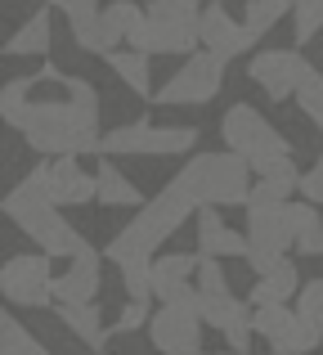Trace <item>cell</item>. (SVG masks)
<instances>
[{
  "label": "cell",
  "mask_w": 323,
  "mask_h": 355,
  "mask_svg": "<svg viewBox=\"0 0 323 355\" xmlns=\"http://www.w3.org/2000/svg\"><path fill=\"white\" fill-rule=\"evenodd\" d=\"M0 117L27 139L41 157H81L99 153V90L90 81L59 68H41L32 77H14L0 90Z\"/></svg>",
  "instance_id": "1"
},
{
  "label": "cell",
  "mask_w": 323,
  "mask_h": 355,
  "mask_svg": "<svg viewBox=\"0 0 323 355\" xmlns=\"http://www.w3.org/2000/svg\"><path fill=\"white\" fill-rule=\"evenodd\" d=\"M5 216L50 261H77V257H86V252H95L90 239L81 234L72 220L59 216V202H54V193H50V157H45L41 166H32V171L5 193Z\"/></svg>",
  "instance_id": "2"
},
{
  "label": "cell",
  "mask_w": 323,
  "mask_h": 355,
  "mask_svg": "<svg viewBox=\"0 0 323 355\" xmlns=\"http://www.w3.org/2000/svg\"><path fill=\"white\" fill-rule=\"evenodd\" d=\"M193 211H202V207L189 198V189H184V184H175V175H171V180L162 184V193H153V198L135 211V220H126L122 234H113V243L104 248V257L113 261L117 270H126V266H149V261H158L153 252L162 248V239H171L175 230L193 216Z\"/></svg>",
  "instance_id": "3"
},
{
  "label": "cell",
  "mask_w": 323,
  "mask_h": 355,
  "mask_svg": "<svg viewBox=\"0 0 323 355\" xmlns=\"http://www.w3.org/2000/svg\"><path fill=\"white\" fill-rule=\"evenodd\" d=\"M252 175H256L252 162L220 148V153H193L175 171V184H184L198 207H247L252 189H256Z\"/></svg>",
  "instance_id": "4"
},
{
  "label": "cell",
  "mask_w": 323,
  "mask_h": 355,
  "mask_svg": "<svg viewBox=\"0 0 323 355\" xmlns=\"http://www.w3.org/2000/svg\"><path fill=\"white\" fill-rule=\"evenodd\" d=\"M220 139H225L229 153H238L243 162H252L256 175H265L274 162L292 157V139L279 126H270V117L256 113L252 104H234L220 117Z\"/></svg>",
  "instance_id": "5"
},
{
  "label": "cell",
  "mask_w": 323,
  "mask_h": 355,
  "mask_svg": "<svg viewBox=\"0 0 323 355\" xmlns=\"http://www.w3.org/2000/svg\"><path fill=\"white\" fill-rule=\"evenodd\" d=\"M198 18L202 9L193 0H153L144 5V23L131 36V50L140 54H193L202 50L198 41Z\"/></svg>",
  "instance_id": "6"
},
{
  "label": "cell",
  "mask_w": 323,
  "mask_h": 355,
  "mask_svg": "<svg viewBox=\"0 0 323 355\" xmlns=\"http://www.w3.org/2000/svg\"><path fill=\"white\" fill-rule=\"evenodd\" d=\"M198 139H202L198 126H158V121L140 117L104 130L99 157H184L198 148Z\"/></svg>",
  "instance_id": "7"
},
{
  "label": "cell",
  "mask_w": 323,
  "mask_h": 355,
  "mask_svg": "<svg viewBox=\"0 0 323 355\" xmlns=\"http://www.w3.org/2000/svg\"><path fill=\"white\" fill-rule=\"evenodd\" d=\"M288 248H297L292 202H247V266L252 275H270Z\"/></svg>",
  "instance_id": "8"
},
{
  "label": "cell",
  "mask_w": 323,
  "mask_h": 355,
  "mask_svg": "<svg viewBox=\"0 0 323 355\" xmlns=\"http://www.w3.org/2000/svg\"><path fill=\"white\" fill-rule=\"evenodd\" d=\"M225 90V59L211 50H193L180 68L158 86V104L162 108H202Z\"/></svg>",
  "instance_id": "9"
},
{
  "label": "cell",
  "mask_w": 323,
  "mask_h": 355,
  "mask_svg": "<svg viewBox=\"0 0 323 355\" xmlns=\"http://www.w3.org/2000/svg\"><path fill=\"white\" fill-rule=\"evenodd\" d=\"M0 293L18 311H45L54 306V270L45 252H14L0 266Z\"/></svg>",
  "instance_id": "10"
},
{
  "label": "cell",
  "mask_w": 323,
  "mask_h": 355,
  "mask_svg": "<svg viewBox=\"0 0 323 355\" xmlns=\"http://www.w3.org/2000/svg\"><path fill=\"white\" fill-rule=\"evenodd\" d=\"M252 329H256V338L270 342L274 355H310L323 347V324L301 320L292 306H256Z\"/></svg>",
  "instance_id": "11"
},
{
  "label": "cell",
  "mask_w": 323,
  "mask_h": 355,
  "mask_svg": "<svg viewBox=\"0 0 323 355\" xmlns=\"http://www.w3.org/2000/svg\"><path fill=\"white\" fill-rule=\"evenodd\" d=\"M149 342L162 355H202V297L158 306L149 324Z\"/></svg>",
  "instance_id": "12"
},
{
  "label": "cell",
  "mask_w": 323,
  "mask_h": 355,
  "mask_svg": "<svg viewBox=\"0 0 323 355\" xmlns=\"http://www.w3.org/2000/svg\"><path fill=\"white\" fill-rule=\"evenodd\" d=\"M306 68L310 63H301L297 50H261L247 63V77L261 95H270V104H283V99H297Z\"/></svg>",
  "instance_id": "13"
},
{
  "label": "cell",
  "mask_w": 323,
  "mask_h": 355,
  "mask_svg": "<svg viewBox=\"0 0 323 355\" xmlns=\"http://www.w3.org/2000/svg\"><path fill=\"white\" fill-rule=\"evenodd\" d=\"M198 41L202 50L220 54V59H238V54H247L256 45V36L247 32L243 23H234V14H229L220 0H211V5H202V18H198Z\"/></svg>",
  "instance_id": "14"
},
{
  "label": "cell",
  "mask_w": 323,
  "mask_h": 355,
  "mask_svg": "<svg viewBox=\"0 0 323 355\" xmlns=\"http://www.w3.org/2000/svg\"><path fill=\"white\" fill-rule=\"evenodd\" d=\"M202 324L207 329H216L220 338H225L229 351H247L256 338L252 329V311H247V302H238L234 293L225 297H202Z\"/></svg>",
  "instance_id": "15"
},
{
  "label": "cell",
  "mask_w": 323,
  "mask_h": 355,
  "mask_svg": "<svg viewBox=\"0 0 323 355\" xmlns=\"http://www.w3.org/2000/svg\"><path fill=\"white\" fill-rule=\"evenodd\" d=\"M99 288H104V257L86 252L54 279V306H90L99 297Z\"/></svg>",
  "instance_id": "16"
},
{
  "label": "cell",
  "mask_w": 323,
  "mask_h": 355,
  "mask_svg": "<svg viewBox=\"0 0 323 355\" xmlns=\"http://www.w3.org/2000/svg\"><path fill=\"white\" fill-rule=\"evenodd\" d=\"M50 193L59 207H86L99 202V180L77 157H50Z\"/></svg>",
  "instance_id": "17"
},
{
  "label": "cell",
  "mask_w": 323,
  "mask_h": 355,
  "mask_svg": "<svg viewBox=\"0 0 323 355\" xmlns=\"http://www.w3.org/2000/svg\"><path fill=\"white\" fill-rule=\"evenodd\" d=\"M198 257H247V234H238L234 225H225L220 207L198 211Z\"/></svg>",
  "instance_id": "18"
},
{
  "label": "cell",
  "mask_w": 323,
  "mask_h": 355,
  "mask_svg": "<svg viewBox=\"0 0 323 355\" xmlns=\"http://www.w3.org/2000/svg\"><path fill=\"white\" fill-rule=\"evenodd\" d=\"M50 45H54V23H50V5H45L5 41V59H14V54L18 59H41V54H50Z\"/></svg>",
  "instance_id": "19"
},
{
  "label": "cell",
  "mask_w": 323,
  "mask_h": 355,
  "mask_svg": "<svg viewBox=\"0 0 323 355\" xmlns=\"http://www.w3.org/2000/svg\"><path fill=\"white\" fill-rule=\"evenodd\" d=\"M54 315H59V324H63V329H68L77 342H86L90 351H104L108 333H113V329H104L99 302H90V306H54Z\"/></svg>",
  "instance_id": "20"
},
{
  "label": "cell",
  "mask_w": 323,
  "mask_h": 355,
  "mask_svg": "<svg viewBox=\"0 0 323 355\" xmlns=\"http://www.w3.org/2000/svg\"><path fill=\"white\" fill-rule=\"evenodd\" d=\"M297 293H301V275H297V266L283 257L279 266L270 270V275L256 279L252 306H288V302H297Z\"/></svg>",
  "instance_id": "21"
},
{
  "label": "cell",
  "mask_w": 323,
  "mask_h": 355,
  "mask_svg": "<svg viewBox=\"0 0 323 355\" xmlns=\"http://www.w3.org/2000/svg\"><path fill=\"white\" fill-rule=\"evenodd\" d=\"M108 68H113V77L122 81L126 90H135L140 99H153L158 95V86H153V72H149V54H140V50H117V54H108Z\"/></svg>",
  "instance_id": "22"
},
{
  "label": "cell",
  "mask_w": 323,
  "mask_h": 355,
  "mask_svg": "<svg viewBox=\"0 0 323 355\" xmlns=\"http://www.w3.org/2000/svg\"><path fill=\"white\" fill-rule=\"evenodd\" d=\"M292 193H301V171L292 157L274 162L265 175H256V189H252V202H292Z\"/></svg>",
  "instance_id": "23"
},
{
  "label": "cell",
  "mask_w": 323,
  "mask_h": 355,
  "mask_svg": "<svg viewBox=\"0 0 323 355\" xmlns=\"http://www.w3.org/2000/svg\"><path fill=\"white\" fill-rule=\"evenodd\" d=\"M95 180H99V202L104 207H135L140 211L144 207V193L135 189V180L126 171H117V162H99V171H95Z\"/></svg>",
  "instance_id": "24"
},
{
  "label": "cell",
  "mask_w": 323,
  "mask_h": 355,
  "mask_svg": "<svg viewBox=\"0 0 323 355\" xmlns=\"http://www.w3.org/2000/svg\"><path fill=\"white\" fill-rule=\"evenodd\" d=\"M292 225H297L301 257H323V216L315 202H292Z\"/></svg>",
  "instance_id": "25"
},
{
  "label": "cell",
  "mask_w": 323,
  "mask_h": 355,
  "mask_svg": "<svg viewBox=\"0 0 323 355\" xmlns=\"http://www.w3.org/2000/svg\"><path fill=\"white\" fill-rule=\"evenodd\" d=\"M0 355H50V351L41 347V338L14 311H5L0 315Z\"/></svg>",
  "instance_id": "26"
},
{
  "label": "cell",
  "mask_w": 323,
  "mask_h": 355,
  "mask_svg": "<svg viewBox=\"0 0 323 355\" xmlns=\"http://www.w3.org/2000/svg\"><path fill=\"white\" fill-rule=\"evenodd\" d=\"M292 5L297 0H247V14H243V27L261 41V36H270L274 27L283 23V18L292 14Z\"/></svg>",
  "instance_id": "27"
},
{
  "label": "cell",
  "mask_w": 323,
  "mask_h": 355,
  "mask_svg": "<svg viewBox=\"0 0 323 355\" xmlns=\"http://www.w3.org/2000/svg\"><path fill=\"white\" fill-rule=\"evenodd\" d=\"M202 257L198 252H162L153 261V288L158 284H189V275H198Z\"/></svg>",
  "instance_id": "28"
},
{
  "label": "cell",
  "mask_w": 323,
  "mask_h": 355,
  "mask_svg": "<svg viewBox=\"0 0 323 355\" xmlns=\"http://www.w3.org/2000/svg\"><path fill=\"white\" fill-rule=\"evenodd\" d=\"M297 108L323 130V72H319V68H306V77H301V90H297Z\"/></svg>",
  "instance_id": "29"
},
{
  "label": "cell",
  "mask_w": 323,
  "mask_h": 355,
  "mask_svg": "<svg viewBox=\"0 0 323 355\" xmlns=\"http://www.w3.org/2000/svg\"><path fill=\"white\" fill-rule=\"evenodd\" d=\"M292 32L301 45H310L323 32V0H297L292 5Z\"/></svg>",
  "instance_id": "30"
},
{
  "label": "cell",
  "mask_w": 323,
  "mask_h": 355,
  "mask_svg": "<svg viewBox=\"0 0 323 355\" xmlns=\"http://www.w3.org/2000/svg\"><path fill=\"white\" fill-rule=\"evenodd\" d=\"M198 293L202 297H225V293H234L216 257H202V266H198Z\"/></svg>",
  "instance_id": "31"
},
{
  "label": "cell",
  "mask_w": 323,
  "mask_h": 355,
  "mask_svg": "<svg viewBox=\"0 0 323 355\" xmlns=\"http://www.w3.org/2000/svg\"><path fill=\"white\" fill-rule=\"evenodd\" d=\"M50 9H59L68 18V27H81V23L104 14V0H50Z\"/></svg>",
  "instance_id": "32"
},
{
  "label": "cell",
  "mask_w": 323,
  "mask_h": 355,
  "mask_svg": "<svg viewBox=\"0 0 323 355\" xmlns=\"http://www.w3.org/2000/svg\"><path fill=\"white\" fill-rule=\"evenodd\" d=\"M153 324V311H149V302H122V311H117V329L113 333H135V329H149Z\"/></svg>",
  "instance_id": "33"
},
{
  "label": "cell",
  "mask_w": 323,
  "mask_h": 355,
  "mask_svg": "<svg viewBox=\"0 0 323 355\" xmlns=\"http://www.w3.org/2000/svg\"><path fill=\"white\" fill-rule=\"evenodd\" d=\"M297 315L301 320L323 324V279H310V284L297 293Z\"/></svg>",
  "instance_id": "34"
},
{
  "label": "cell",
  "mask_w": 323,
  "mask_h": 355,
  "mask_svg": "<svg viewBox=\"0 0 323 355\" xmlns=\"http://www.w3.org/2000/svg\"><path fill=\"white\" fill-rule=\"evenodd\" d=\"M301 198L315 202V207H323V157H319L315 166H310L306 175H301Z\"/></svg>",
  "instance_id": "35"
},
{
  "label": "cell",
  "mask_w": 323,
  "mask_h": 355,
  "mask_svg": "<svg viewBox=\"0 0 323 355\" xmlns=\"http://www.w3.org/2000/svg\"><path fill=\"white\" fill-rule=\"evenodd\" d=\"M202 355H207V351H202ZM211 355H247V351H211Z\"/></svg>",
  "instance_id": "36"
},
{
  "label": "cell",
  "mask_w": 323,
  "mask_h": 355,
  "mask_svg": "<svg viewBox=\"0 0 323 355\" xmlns=\"http://www.w3.org/2000/svg\"><path fill=\"white\" fill-rule=\"evenodd\" d=\"M193 5H211V0H193Z\"/></svg>",
  "instance_id": "37"
},
{
  "label": "cell",
  "mask_w": 323,
  "mask_h": 355,
  "mask_svg": "<svg viewBox=\"0 0 323 355\" xmlns=\"http://www.w3.org/2000/svg\"><path fill=\"white\" fill-rule=\"evenodd\" d=\"M50 355H59V351H50Z\"/></svg>",
  "instance_id": "38"
},
{
  "label": "cell",
  "mask_w": 323,
  "mask_h": 355,
  "mask_svg": "<svg viewBox=\"0 0 323 355\" xmlns=\"http://www.w3.org/2000/svg\"><path fill=\"white\" fill-rule=\"evenodd\" d=\"M99 355H104V351H99Z\"/></svg>",
  "instance_id": "39"
}]
</instances>
